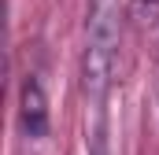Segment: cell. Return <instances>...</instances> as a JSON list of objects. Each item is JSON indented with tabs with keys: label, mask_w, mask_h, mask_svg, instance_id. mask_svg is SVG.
I'll return each instance as SVG.
<instances>
[{
	"label": "cell",
	"mask_w": 159,
	"mask_h": 155,
	"mask_svg": "<svg viewBox=\"0 0 159 155\" xmlns=\"http://www.w3.org/2000/svg\"><path fill=\"white\" fill-rule=\"evenodd\" d=\"M19 118H22V133L41 140L48 133V100H44V89L34 74L22 81V96H19Z\"/></svg>",
	"instance_id": "1"
},
{
	"label": "cell",
	"mask_w": 159,
	"mask_h": 155,
	"mask_svg": "<svg viewBox=\"0 0 159 155\" xmlns=\"http://www.w3.org/2000/svg\"><path fill=\"white\" fill-rule=\"evenodd\" d=\"M85 152L89 155H111V129H107V111H93V126L85 137Z\"/></svg>",
	"instance_id": "2"
},
{
	"label": "cell",
	"mask_w": 159,
	"mask_h": 155,
	"mask_svg": "<svg viewBox=\"0 0 159 155\" xmlns=\"http://www.w3.org/2000/svg\"><path fill=\"white\" fill-rule=\"evenodd\" d=\"M129 15H133L137 22H152L159 15V0H133V4H129Z\"/></svg>",
	"instance_id": "3"
}]
</instances>
